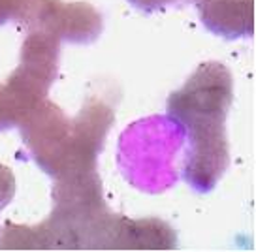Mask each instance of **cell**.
<instances>
[{
	"label": "cell",
	"instance_id": "ba28073f",
	"mask_svg": "<svg viewBox=\"0 0 256 252\" xmlns=\"http://www.w3.org/2000/svg\"><path fill=\"white\" fill-rule=\"evenodd\" d=\"M38 0H0V24L19 21L26 26Z\"/></svg>",
	"mask_w": 256,
	"mask_h": 252
},
{
	"label": "cell",
	"instance_id": "277c9868",
	"mask_svg": "<svg viewBox=\"0 0 256 252\" xmlns=\"http://www.w3.org/2000/svg\"><path fill=\"white\" fill-rule=\"evenodd\" d=\"M26 30L48 32L72 44H92L102 32V16L87 2L38 0Z\"/></svg>",
	"mask_w": 256,
	"mask_h": 252
},
{
	"label": "cell",
	"instance_id": "8992f818",
	"mask_svg": "<svg viewBox=\"0 0 256 252\" xmlns=\"http://www.w3.org/2000/svg\"><path fill=\"white\" fill-rule=\"evenodd\" d=\"M177 236L168 222L160 218H128L115 216L112 250H172Z\"/></svg>",
	"mask_w": 256,
	"mask_h": 252
},
{
	"label": "cell",
	"instance_id": "52a82bcc",
	"mask_svg": "<svg viewBox=\"0 0 256 252\" xmlns=\"http://www.w3.org/2000/svg\"><path fill=\"white\" fill-rule=\"evenodd\" d=\"M196 6L213 34L234 40L254 32V0H208Z\"/></svg>",
	"mask_w": 256,
	"mask_h": 252
},
{
	"label": "cell",
	"instance_id": "9c48e42d",
	"mask_svg": "<svg viewBox=\"0 0 256 252\" xmlns=\"http://www.w3.org/2000/svg\"><path fill=\"white\" fill-rule=\"evenodd\" d=\"M16 196V175L8 166L0 164V211Z\"/></svg>",
	"mask_w": 256,
	"mask_h": 252
},
{
	"label": "cell",
	"instance_id": "6da1fadb",
	"mask_svg": "<svg viewBox=\"0 0 256 252\" xmlns=\"http://www.w3.org/2000/svg\"><path fill=\"white\" fill-rule=\"evenodd\" d=\"M113 120V110L98 98L87 100L74 118L46 98L19 128L36 164L56 179L66 174L96 170Z\"/></svg>",
	"mask_w": 256,
	"mask_h": 252
},
{
	"label": "cell",
	"instance_id": "3957f363",
	"mask_svg": "<svg viewBox=\"0 0 256 252\" xmlns=\"http://www.w3.org/2000/svg\"><path fill=\"white\" fill-rule=\"evenodd\" d=\"M234 102V79L220 62H204L183 87L168 98V115L186 130L226 124Z\"/></svg>",
	"mask_w": 256,
	"mask_h": 252
},
{
	"label": "cell",
	"instance_id": "7a4b0ae2",
	"mask_svg": "<svg viewBox=\"0 0 256 252\" xmlns=\"http://www.w3.org/2000/svg\"><path fill=\"white\" fill-rule=\"evenodd\" d=\"M60 40L48 32L30 30L21 48V62L0 83V130L19 126L48 98L58 70Z\"/></svg>",
	"mask_w": 256,
	"mask_h": 252
},
{
	"label": "cell",
	"instance_id": "5b68a950",
	"mask_svg": "<svg viewBox=\"0 0 256 252\" xmlns=\"http://www.w3.org/2000/svg\"><path fill=\"white\" fill-rule=\"evenodd\" d=\"M230 166V150L224 124L188 130V152L184 179L196 192H211Z\"/></svg>",
	"mask_w": 256,
	"mask_h": 252
},
{
	"label": "cell",
	"instance_id": "30bf717a",
	"mask_svg": "<svg viewBox=\"0 0 256 252\" xmlns=\"http://www.w3.org/2000/svg\"><path fill=\"white\" fill-rule=\"evenodd\" d=\"M132 6H136L138 10H144V12H154L158 8H164L172 2H177V0H128ZM188 2H194V4H202V2H208V0H188Z\"/></svg>",
	"mask_w": 256,
	"mask_h": 252
}]
</instances>
